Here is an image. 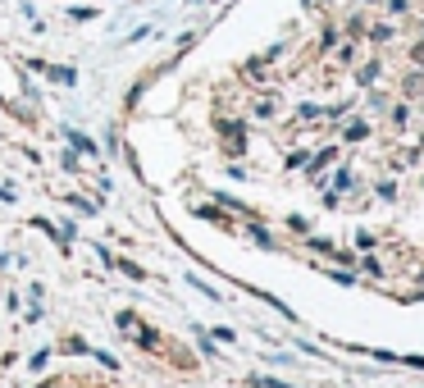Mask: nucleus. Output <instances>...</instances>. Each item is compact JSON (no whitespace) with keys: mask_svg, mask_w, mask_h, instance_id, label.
Listing matches in <instances>:
<instances>
[{"mask_svg":"<svg viewBox=\"0 0 424 388\" xmlns=\"http://www.w3.org/2000/svg\"><path fill=\"white\" fill-rule=\"evenodd\" d=\"M287 178L315 192L324 274L424 320V0H287L237 69Z\"/></svg>","mask_w":424,"mask_h":388,"instance_id":"obj_1","label":"nucleus"}]
</instances>
